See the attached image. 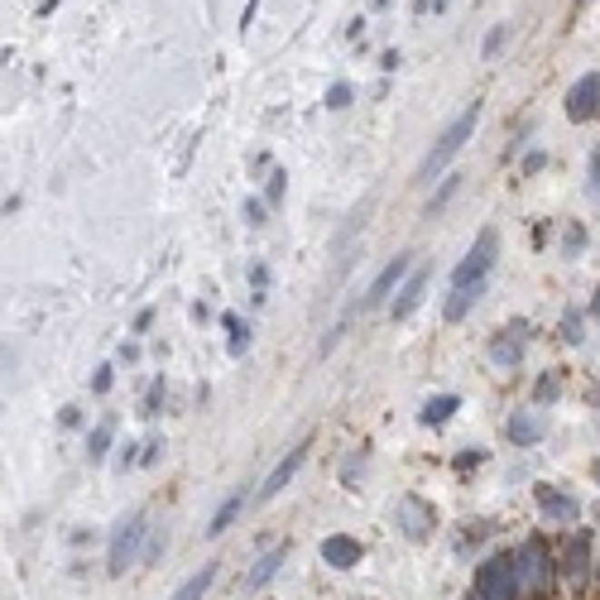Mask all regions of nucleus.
<instances>
[{
  "instance_id": "1",
  "label": "nucleus",
  "mask_w": 600,
  "mask_h": 600,
  "mask_svg": "<svg viewBox=\"0 0 600 600\" xmlns=\"http://www.w3.org/2000/svg\"><path fill=\"white\" fill-rule=\"evenodd\" d=\"M476 125H480V102H471V106H466V111L457 115V121H452V125H447L442 135H438V144L428 149V159H423L418 178H423V182H432V178H438V173L447 169V163H452V159L461 154V144L476 135Z\"/></svg>"
},
{
  "instance_id": "2",
  "label": "nucleus",
  "mask_w": 600,
  "mask_h": 600,
  "mask_svg": "<svg viewBox=\"0 0 600 600\" xmlns=\"http://www.w3.org/2000/svg\"><path fill=\"white\" fill-rule=\"evenodd\" d=\"M476 595L480 600H519V566H514L509 553H499L490 562H480V572H476Z\"/></svg>"
},
{
  "instance_id": "3",
  "label": "nucleus",
  "mask_w": 600,
  "mask_h": 600,
  "mask_svg": "<svg viewBox=\"0 0 600 600\" xmlns=\"http://www.w3.org/2000/svg\"><path fill=\"white\" fill-rule=\"evenodd\" d=\"M514 566H519V591L524 595H547V586H553V557H547V547L538 538L514 553Z\"/></svg>"
},
{
  "instance_id": "4",
  "label": "nucleus",
  "mask_w": 600,
  "mask_h": 600,
  "mask_svg": "<svg viewBox=\"0 0 600 600\" xmlns=\"http://www.w3.org/2000/svg\"><path fill=\"white\" fill-rule=\"evenodd\" d=\"M394 524H398V533H404L408 543H428L432 528H438V509H432L428 499H418V495H404L394 505Z\"/></svg>"
},
{
  "instance_id": "5",
  "label": "nucleus",
  "mask_w": 600,
  "mask_h": 600,
  "mask_svg": "<svg viewBox=\"0 0 600 600\" xmlns=\"http://www.w3.org/2000/svg\"><path fill=\"white\" fill-rule=\"evenodd\" d=\"M144 528H149V524H144V509L125 514V519L115 524V533H111V562H106V566H111L115 576H121L125 566H130V562L140 557V538H144Z\"/></svg>"
},
{
  "instance_id": "6",
  "label": "nucleus",
  "mask_w": 600,
  "mask_h": 600,
  "mask_svg": "<svg viewBox=\"0 0 600 600\" xmlns=\"http://www.w3.org/2000/svg\"><path fill=\"white\" fill-rule=\"evenodd\" d=\"M495 250H499V236H495V231H480L476 245H471V255L457 264L452 279H457V283H486V270L495 264Z\"/></svg>"
},
{
  "instance_id": "7",
  "label": "nucleus",
  "mask_w": 600,
  "mask_h": 600,
  "mask_svg": "<svg viewBox=\"0 0 600 600\" xmlns=\"http://www.w3.org/2000/svg\"><path fill=\"white\" fill-rule=\"evenodd\" d=\"M566 115H572V121H591V115H600V73H586L572 92H566Z\"/></svg>"
},
{
  "instance_id": "8",
  "label": "nucleus",
  "mask_w": 600,
  "mask_h": 600,
  "mask_svg": "<svg viewBox=\"0 0 600 600\" xmlns=\"http://www.w3.org/2000/svg\"><path fill=\"white\" fill-rule=\"evenodd\" d=\"M404 274H413V260H408V255H394L385 270H379V279L370 283V293H365V308H379L394 289H404Z\"/></svg>"
},
{
  "instance_id": "9",
  "label": "nucleus",
  "mask_w": 600,
  "mask_h": 600,
  "mask_svg": "<svg viewBox=\"0 0 600 600\" xmlns=\"http://www.w3.org/2000/svg\"><path fill=\"white\" fill-rule=\"evenodd\" d=\"M490 360L499 365V370H514V365L524 360V322L505 327V331H499V337L490 341Z\"/></svg>"
},
{
  "instance_id": "10",
  "label": "nucleus",
  "mask_w": 600,
  "mask_h": 600,
  "mask_svg": "<svg viewBox=\"0 0 600 600\" xmlns=\"http://www.w3.org/2000/svg\"><path fill=\"white\" fill-rule=\"evenodd\" d=\"M308 447H312V442H298V447H289V457H283V461L274 466V471H270V480L260 486V499H274L283 486H289V480L298 476V466H303V457H308Z\"/></svg>"
},
{
  "instance_id": "11",
  "label": "nucleus",
  "mask_w": 600,
  "mask_h": 600,
  "mask_svg": "<svg viewBox=\"0 0 600 600\" xmlns=\"http://www.w3.org/2000/svg\"><path fill=\"white\" fill-rule=\"evenodd\" d=\"M322 562L337 566V572H351V566L360 562V543L351 538V533H331V538H322Z\"/></svg>"
},
{
  "instance_id": "12",
  "label": "nucleus",
  "mask_w": 600,
  "mask_h": 600,
  "mask_svg": "<svg viewBox=\"0 0 600 600\" xmlns=\"http://www.w3.org/2000/svg\"><path fill=\"white\" fill-rule=\"evenodd\" d=\"M428 283H432V270H428V264H418V270H413V274L404 279V289H398V298H394V308H389L394 318H408V312H413V308L423 303Z\"/></svg>"
},
{
  "instance_id": "13",
  "label": "nucleus",
  "mask_w": 600,
  "mask_h": 600,
  "mask_svg": "<svg viewBox=\"0 0 600 600\" xmlns=\"http://www.w3.org/2000/svg\"><path fill=\"white\" fill-rule=\"evenodd\" d=\"M538 509H543V519L547 524H576V499L572 495H562V490H553V486H538Z\"/></svg>"
},
{
  "instance_id": "14",
  "label": "nucleus",
  "mask_w": 600,
  "mask_h": 600,
  "mask_svg": "<svg viewBox=\"0 0 600 600\" xmlns=\"http://www.w3.org/2000/svg\"><path fill=\"white\" fill-rule=\"evenodd\" d=\"M505 432H509V442H514V447H533V442L543 438V418H538L533 408H519V413H509Z\"/></svg>"
},
{
  "instance_id": "15",
  "label": "nucleus",
  "mask_w": 600,
  "mask_h": 600,
  "mask_svg": "<svg viewBox=\"0 0 600 600\" xmlns=\"http://www.w3.org/2000/svg\"><path fill=\"white\" fill-rule=\"evenodd\" d=\"M283 557H289V547H283V543H279V547H270V553H264V557H260V562L245 572V581H241V586H245V591H260L264 581H270V576L279 572V566H283Z\"/></svg>"
},
{
  "instance_id": "16",
  "label": "nucleus",
  "mask_w": 600,
  "mask_h": 600,
  "mask_svg": "<svg viewBox=\"0 0 600 600\" xmlns=\"http://www.w3.org/2000/svg\"><path fill=\"white\" fill-rule=\"evenodd\" d=\"M486 293V283H457L452 289V298H447V322H461L466 312L476 308V298Z\"/></svg>"
},
{
  "instance_id": "17",
  "label": "nucleus",
  "mask_w": 600,
  "mask_h": 600,
  "mask_svg": "<svg viewBox=\"0 0 600 600\" xmlns=\"http://www.w3.org/2000/svg\"><path fill=\"white\" fill-rule=\"evenodd\" d=\"M211 581H216V562H207L202 572H192V576L173 591V600H202V595L211 591Z\"/></svg>"
},
{
  "instance_id": "18",
  "label": "nucleus",
  "mask_w": 600,
  "mask_h": 600,
  "mask_svg": "<svg viewBox=\"0 0 600 600\" xmlns=\"http://www.w3.org/2000/svg\"><path fill=\"white\" fill-rule=\"evenodd\" d=\"M245 499H250V495H245V490H236V495H231V499H226L221 509L211 514V524H207V533H211V538H221V533H226L231 524H236V514L245 509Z\"/></svg>"
},
{
  "instance_id": "19",
  "label": "nucleus",
  "mask_w": 600,
  "mask_h": 600,
  "mask_svg": "<svg viewBox=\"0 0 600 600\" xmlns=\"http://www.w3.org/2000/svg\"><path fill=\"white\" fill-rule=\"evenodd\" d=\"M457 408H461V404H457L452 394H438V398H428V404H423V413H418V418H423V423H447Z\"/></svg>"
},
{
  "instance_id": "20",
  "label": "nucleus",
  "mask_w": 600,
  "mask_h": 600,
  "mask_svg": "<svg viewBox=\"0 0 600 600\" xmlns=\"http://www.w3.org/2000/svg\"><path fill=\"white\" fill-rule=\"evenodd\" d=\"M226 331H231V356H245L250 351V327L241 318H226Z\"/></svg>"
},
{
  "instance_id": "21",
  "label": "nucleus",
  "mask_w": 600,
  "mask_h": 600,
  "mask_svg": "<svg viewBox=\"0 0 600 600\" xmlns=\"http://www.w3.org/2000/svg\"><path fill=\"white\" fill-rule=\"evenodd\" d=\"M106 447H111V423L92 428V438H87V457H92V461H102V457H106Z\"/></svg>"
},
{
  "instance_id": "22",
  "label": "nucleus",
  "mask_w": 600,
  "mask_h": 600,
  "mask_svg": "<svg viewBox=\"0 0 600 600\" xmlns=\"http://www.w3.org/2000/svg\"><path fill=\"white\" fill-rule=\"evenodd\" d=\"M581 566H586V538H572V547H566V572L581 576Z\"/></svg>"
},
{
  "instance_id": "23",
  "label": "nucleus",
  "mask_w": 600,
  "mask_h": 600,
  "mask_svg": "<svg viewBox=\"0 0 600 600\" xmlns=\"http://www.w3.org/2000/svg\"><path fill=\"white\" fill-rule=\"evenodd\" d=\"M457 182H461V178H447V182H442V188H438V197H432V202H428V216H438V211L447 207V197L457 192Z\"/></svg>"
},
{
  "instance_id": "24",
  "label": "nucleus",
  "mask_w": 600,
  "mask_h": 600,
  "mask_svg": "<svg viewBox=\"0 0 600 600\" xmlns=\"http://www.w3.org/2000/svg\"><path fill=\"white\" fill-rule=\"evenodd\" d=\"M327 106L331 111H341V106H351V87H346V82H337V87L327 92Z\"/></svg>"
},
{
  "instance_id": "25",
  "label": "nucleus",
  "mask_w": 600,
  "mask_h": 600,
  "mask_svg": "<svg viewBox=\"0 0 600 600\" xmlns=\"http://www.w3.org/2000/svg\"><path fill=\"white\" fill-rule=\"evenodd\" d=\"M505 34H509V25H499V29H490V39H486V58H495L499 48H505Z\"/></svg>"
},
{
  "instance_id": "26",
  "label": "nucleus",
  "mask_w": 600,
  "mask_h": 600,
  "mask_svg": "<svg viewBox=\"0 0 600 600\" xmlns=\"http://www.w3.org/2000/svg\"><path fill=\"white\" fill-rule=\"evenodd\" d=\"M557 389H562L557 375H543V379H538V398H557Z\"/></svg>"
},
{
  "instance_id": "27",
  "label": "nucleus",
  "mask_w": 600,
  "mask_h": 600,
  "mask_svg": "<svg viewBox=\"0 0 600 600\" xmlns=\"http://www.w3.org/2000/svg\"><path fill=\"white\" fill-rule=\"evenodd\" d=\"M283 188H289L283 173H270V202H283Z\"/></svg>"
},
{
  "instance_id": "28",
  "label": "nucleus",
  "mask_w": 600,
  "mask_h": 600,
  "mask_svg": "<svg viewBox=\"0 0 600 600\" xmlns=\"http://www.w3.org/2000/svg\"><path fill=\"white\" fill-rule=\"evenodd\" d=\"M591 476H595V486H600V457L591 461Z\"/></svg>"
},
{
  "instance_id": "29",
  "label": "nucleus",
  "mask_w": 600,
  "mask_h": 600,
  "mask_svg": "<svg viewBox=\"0 0 600 600\" xmlns=\"http://www.w3.org/2000/svg\"><path fill=\"white\" fill-rule=\"evenodd\" d=\"M591 312H595V318H600V293H595V298H591Z\"/></svg>"
},
{
  "instance_id": "30",
  "label": "nucleus",
  "mask_w": 600,
  "mask_h": 600,
  "mask_svg": "<svg viewBox=\"0 0 600 600\" xmlns=\"http://www.w3.org/2000/svg\"><path fill=\"white\" fill-rule=\"evenodd\" d=\"M581 5H586V0H581Z\"/></svg>"
},
{
  "instance_id": "31",
  "label": "nucleus",
  "mask_w": 600,
  "mask_h": 600,
  "mask_svg": "<svg viewBox=\"0 0 600 600\" xmlns=\"http://www.w3.org/2000/svg\"><path fill=\"white\" fill-rule=\"evenodd\" d=\"M476 600H480V595H476Z\"/></svg>"
}]
</instances>
